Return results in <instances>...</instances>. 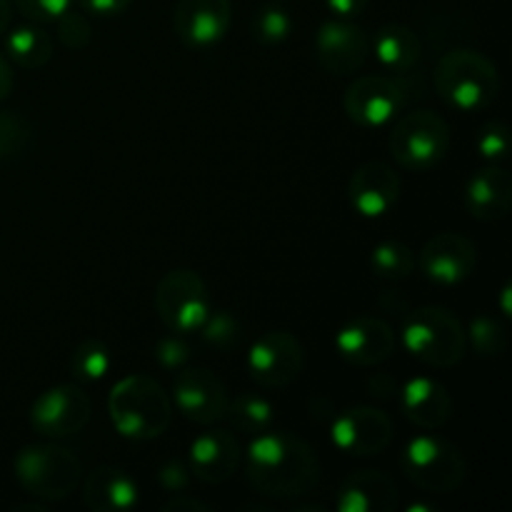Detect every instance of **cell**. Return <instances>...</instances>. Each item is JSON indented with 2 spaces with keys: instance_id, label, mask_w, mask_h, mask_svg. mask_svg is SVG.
<instances>
[{
  "instance_id": "d590c367",
  "label": "cell",
  "mask_w": 512,
  "mask_h": 512,
  "mask_svg": "<svg viewBox=\"0 0 512 512\" xmlns=\"http://www.w3.org/2000/svg\"><path fill=\"white\" fill-rule=\"evenodd\" d=\"M155 360L165 370H180L190 360V348L183 343V338L175 333L165 335L155 343Z\"/></svg>"
},
{
  "instance_id": "9a60e30c",
  "label": "cell",
  "mask_w": 512,
  "mask_h": 512,
  "mask_svg": "<svg viewBox=\"0 0 512 512\" xmlns=\"http://www.w3.org/2000/svg\"><path fill=\"white\" fill-rule=\"evenodd\" d=\"M478 248L460 233H438L423 245L418 255V268L435 285H460L475 273Z\"/></svg>"
},
{
  "instance_id": "60d3db41",
  "label": "cell",
  "mask_w": 512,
  "mask_h": 512,
  "mask_svg": "<svg viewBox=\"0 0 512 512\" xmlns=\"http://www.w3.org/2000/svg\"><path fill=\"white\" fill-rule=\"evenodd\" d=\"M13 85H15V75H13V65L5 55H0V103L13 93Z\"/></svg>"
},
{
  "instance_id": "8992f818",
  "label": "cell",
  "mask_w": 512,
  "mask_h": 512,
  "mask_svg": "<svg viewBox=\"0 0 512 512\" xmlns=\"http://www.w3.org/2000/svg\"><path fill=\"white\" fill-rule=\"evenodd\" d=\"M388 145L400 168L425 173L443 163L453 145V135L448 123L433 110H410L395 118Z\"/></svg>"
},
{
  "instance_id": "f6af8a7d",
  "label": "cell",
  "mask_w": 512,
  "mask_h": 512,
  "mask_svg": "<svg viewBox=\"0 0 512 512\" xmlns=\"http://www.w3.org/2000/svg\"><path fill=\"white\" fill-rule=\"evenodd\" d=\"M438 508H435V505H420V503H413L408 508V512H435Z\"/></svg>"
},
{
  "instance_id": "4dcf8cb0",
  "label": "cell",
  "mask_w": 512,
  "mask_h": 512,
  "mask_svg": "<svg viewBox=\"0 0 512 512\" xmlns=\"http://www.w3.org/2000/svg\"><path fill=\"white\" fill-rule=\"evenodd\" d=\"M468 340L473 343L475 353L480 358H498V355L505 353V345H508V335H505V328L500 320H495L493 315H475L470 320L468 330H465Z\"/></svg>"
},
{
  "instance_id": "5b68a950",
  "label": "cell",
  "mask_w": 512,
  "mask_h": 512,
  "mask_svg": "<svg viewBox=\"0 0 512 512\" xmlns=\"http://www.w3.org/2000/svg\"><path fill=\"white\" fill-rule=\"evenodd\" d=\"M20 488L45 503H60L70 498L83 483V465L60 445H25L13 460Z\"/></svg>"
},
{
  "instance_id": "d6986e66",
  "label": "cell",
  "mask_w": 512,
  "mask_h": 512,
  "mask_svg": "<svg viewBox=\"0 0 512 512\" xmlns=\"http://www.w3.org/2000/svg\"><path fill=\"white\" fill-rule=\"evenodd\" d=\"M188 453L190 473L205 485L225 483L238 473L240 463H243V450H240L238 438L223 428L200 433L190 443Z\"/></svg>"
},
{
  "instance_id": "3957f363",
  "label": "cell",
  "mask_w": 512,
  "mask_h": 512,
  "mask_svg": "<svg viewBox=\"0 0 512 512\" xmlns=\"http://www.w3.org/2000/svg\"><path fill=\"white\" fill-rule=\"evenodd\" d=\"M435 90L450 108L478 113L495 103L500 93V73L480 50L455 48L438 60L433 73Z\"/></svg>"
},
{
  "instance_id": "52a82bcc",
  "label": "cell",
  "mask_w": 512,
  "mask_h": 512,
  "mask_svg": "<svg viewBox=\"0 0 512 512\" xmlns=\"http://www.w3.org/2000/svg\"><path fill=\"white\" fill-rule=\"evenodd\" d=\"M400 468L415 488L435 495L455 493L468 475V465L458 445L428 433L408 440L400 455Z\"/></svg>"
},
{
  "instance_id": "cb8c5ba5",
  "label": "cell",
  "mask_w": 512,
  "mask_h": 512,
  "mask_svg": "<svg viewBox=\"0 0 512 512\" xmlns=\"http://www.w3.org/2000/svg\"><path fill=\"white\" fill-rule=\"evenodd\" d=\"M370 53L393 75H410L423 58L418 33L403 23H388L370 38Z\"/></svg>"
},
{
  "instance_id": "ab89813d",
  "label": "cell",
  "mask_w": 512,
  "mask_h": 512,
  "mask_svg": "<svg viewBox=\"0 0 512 512\" xmlns=\"http://www.w3.org/2000/svg\"><path fill=\"white\" fill-rule=\"evenodd\" d=\"M163 510H165V512H180V510H188V512H193V510H198V512H210V510H213V505L203 503V500L188 498V495H183V493H175L173 498H170L168 503L163 505Z\"/></svg>"
},
{
  "instance_id": "74e56055",
  "label": "cell",
  "mask_w": 512,
  "mask_h": 512,
  "mask_svg": "<svg viewBox=\"0 0 512 512\" xmlns=\"http://www.w3.org/2000/svg\"><path fill=\"white\" fill-rule=\"evenodd\" d=\"M78 3L98 18H115V15H123L133 5V0H78Z\"/></svg>"
},
{
  "instance_id": "e0dca14e",
  "label": "cell",
  "mask_w": 512,
  "mask_h": 512,
  "mask_svg": "<svg viewBox=\"0 0 512 512\" xmlns=\"http://www.w3.org/2000/svg\"><path fill=\"white\" fill-rule=\"evenodd\" d=\"M233 18L230 0H178L173 30L188 48L205 50L225 38Z\"/></svg>"
},
{
  "instance_id": "8fae6325",
  "label": "cell",
  "mask_w": 512,
  "mask_h": 512,
  "mask_svg": "<svg viewBox=\"0 0 512 512\" xmlns=\"http://www.w3.org/2000/svg\"><path fill=\"white\" fill-rule=\"evenodd\" d=\"M393 433V418L373 405H355L343 410L330 423V443L350 458L380 455L393 443Z\"/></svg>"
},
{
  "instance_id": "8d00e7d4",
  "label": "cell",
  "mask_w": 512,
  "mask_h": 512,
  "mask_svg": "<svg viewBox=\"0 0 512 512\" xmlns=\"http://www.w3.org/2000/svg\"><path fill=\"white\" fill-rule=\"evenodd\" d=\"M158 483L163 485L168 493H180V490L188 488L190 468H185L180 460H168V463L158 470Z\"/></svg>"
},
{
  "instance_id": "44dd1931",
  "label": "cell",
  "mask_w": 512,
  "mask_h": 512,
  "mask_svg": "<svg viewBox=\"0 0 512 512\" xmlns=\"http://www.w3.org/2000/svg\"><path fill=\"white\" fill-rule=\"evenodd\" d=\"M398 508V485L380 470L348 475L335 495L338 512H393Z\"/></svg>"
},
{
  "instance_id": "7bdbcfd3",
  "label": "cell",
  "mask_w": 512,
  "mask_h": 512,
  "mask_svg": "<svg viewBox=\"0 0 512 512\" xmlns=\"http://www.w3.org/2000/svg\"><path fill=\"white\" fill-rule=\"evenodd\" d=\"M10 23V0H0V33H5Z\"/></svg>"
},
{
  "instance_id": "ba28073f",
  "label": "cell",
  "mask_w": 512,
  "mask_h": 512,
  "mask_svg": "<svg viewBox=\"0 0 512 512\" xmlns=\"http://www.w3.org/2000/svg\"><path fill=\"white\" fill-rule=\"evenodd\" d=\"M155 310L165 328L175 335L198 333L210 315L208 288L195 270L178 268L160 278L155 288Z\"/></svg>"
},
{
  "instance_id": "6da1fadb",
  "label": "cell",
  "mask_w": 512,
  "mask_h": 512,
  "mask_svg": "<svg viewBox=\"0 0 512 512\" xmlns=\"http://www.w3.org/2000/svg\"><path fill=\"white\" fill-rule=\"evenodd\" d=\"M248 483L258 493L280 500H298L320 483V460L315 450L288 430H263L245 450Z\"/></svg>"
},
{
  "instance_id": "9c48e42d",
  "label": "cell",
  "mask_w": 512,
  "mask_h": 512,
  "mask_svg": "<svg viewBox=\"0 0 512 512\" xmlns=\"http://www.w3.org/2000/svg\"><path fill=\"white\" fill-rule=\"evenodd\" d=\"M410 100V85L405 75H360L348 85L343 108L360 128H385L405 110Z\"/></svg>"
},
{
  "instance_id": "bcb514c9",
  "label": "cell",
  "mask_w": 512,
  "mask_h": 512,
  "mask_svg": "<svg viewBox=\"0 0 512 512\" xmlns=\"http://www.w3.org/2000/svg\"><path fill=\"white\" fill-rule=\"evenodd\" d=\"M273 3H283V0H273Z\"/></svg>"
},
{
  "instance_id": "b9f144b4",
  "label": "cell",
  "mask_w": 512,
  "mask_h": 512,
  "mask_svg": "<svg viewBox=\"0 0 512 512\" xmlns=\"http://www.w3.org/2000/svg\"><path fill=\"white\" fill-rule=\"evenodd\" d=\"M370 390H373L378 398H390V393L395 395V380H390L388 385H383V378H380V375H375V378L370 380Z\"/></svg>"
},
{
  "instance_id": "e575fe53",
  "label": "cell",
  "mask_w": 512,
  "mask_h": 512,
  "mask_svg": "<svg viewBox=\"0 0 512 512\" xmlns=\"http://www.w3.org/2000/svg\"><path fill=\"white\" fill-rule=\"evenodd\" d=\"M15 8L30 20V23H53L60 15H65L73 5V0H13Z\"/></svg>"
},
{
  "instance_id": "d6a6232c",
  "label": "cell",
  "mask_w": 512,
  "mask_h": 512,
  "mask_svg": "<svg viewBox=\"0 0 512 512\" xmlns=\"http://www.w3.org/2000/svg\"><path fill=\"white\" fill-rule=\"evenodd\" d=\"M478 153L483 155L488 163L498 165L508 158L510 150V130L503 120H488L478 133Z\"/></svg>"
},
{
  "instance_id": "ac0fdd59",
  "label": "cell",
  "mask_w": 512,
  "mask_h": 512,
  "mask_svg": "<svg viewBox=\"0 0 512 512\" xmlns=\"http://www.w3.org/2000/svg\"><path fill=\"white\" fill-rule=\"evenodd\" d=\"M403 180L395 173L393 165L365 163L350 175L348 180V200L363 218H383L398 205Z\"/></svg>"
},
{
  "instance_id": "603a6c76",
  "label": "cell",
  "mask_w": 512,
  "mask_h": 512,
  "mask_svg": "<svg viewBox=\"0 0 512 512\" xmlns=\"http://www.w3.org/2000/svg\"><path fill=\"white\" fill-rule=\"evenodd\" d=\"M138 498V483L113 465H100L83 483V503L93 512H128Z\"/></svg>"
},
{
  "instance_id": "7a4b0ae2",
  "label": "cell",
  "mask_w": 512,
  "mask_h": 512,
  "mask_svg": "<svg viewBox=\"0 0 512 512\" xmlns=\"http://www.w3.org/2000/svg\"><path fill=\"white\" fill-rule=\"evenodd\" d=\"M113 428L128 440H155L168 430L173 403L163 385L145 373L125 375L108 395Z\"/></svg>"
},
{
  "instance_id": "83f0119b",
  "label": "cell",
  "mask_w": 512,
  "mask_h": 512,
  "mask_svg": "<svg viewBox=\"0 0 512 512\" xmlns=\"http://www.w3.org/2000/svg\"><path fill=\"white\" fill-rule=\"evenodd\" d=\"M110 368H113L110 348L95 338L83 340L70 355V370L80 383H98L110 373Z\"/></svg>"
},
{
  "instance_id": "ee69618b",
  "label": "cell",
  "mask_w": 512,
  "mask_h": 512,
  "mask_svg": "<svg viewBox=\"0 0 512 512\" xmlns=\"http://www.w3.org/2000/svg\"><path fill=\"white\" fill-rule=\"evenodd\" d=\"M510 293H512L510 285H505V288L500 290V295H503V315H510Z\"/></svg>"
},
{
  "instance_id": "1f68e13d",
  "label": "cell",
  "mask_w": 512,
  "mask_h": 512,
  "mask_svg": "<svg viewBox=\"0 0 512 512\" xmlns=\"http://www.w3.org/2000/svg\"><path fill=\"white\" fill-rule=\"evenodd\" d=\"M200 338L208 345L218 350L233 348L240 340V320L233 313H225V310H210V315L205 318V323L200 325Z\"/></svg>"
},
{
  "instance_id": "836d02e7",
  "label": "cell",
  "mask_w": 512,
  "mask_h": 512,
  "mask_svg": "<svg viewBox=\"0 0 512 512\" xmlns=\"http://www.w3.org/2000/svg\"><path fill=\"white\" fill-rule=\"evenodd\" d=\"M55 23H58V38L65 48L83 50V48H88L90 40H93V28H90V23L85 15L68 10V13L60 15Z\"/></svg>"
},
{
  "instance_id": "7402d4cb",
  "label": "cell",
  "mask_w": 512,
  "mask_h": 512,
  "mask_svg": "<svg viewBox=\"0 0 512 512\" xmlns=\"http://www.w3.org/2000/svg\"><path fill=\"white\" fill-rule=\"evenodd\" d=\"M512 208V178L505 168L490 163L465 185V210L480 223L508 218Z\"/></svg>"
},
{
  "instance_id": "f35d334b",
  "label": "cell",
  "mask_w": 512,
  "mask_h": 512,
  "mask_svg": "<svg viewBox=\"0 0 512 512\" xmlns=\"http://www.w3.org/2000/svg\"><path fill=\"white\" fill-rule=\"evenodd\" d=\"M325 5H328V10L335 18L355 20L368 10L370 0H325Z\"/></svg>"
},
{
  "instance_id": "f546056e",
  "label": "cell",
  "mask_w": 512,
  "mask_h": 512,
  "mask_svg": "<svg viewBox=\"0 0 512 512\" xmlns=\"http://www.w3.org/2000/svg\"><path fill=\"white\" fill-rule=\"evenodd\" d=\"M293 18L285 8L280 5L268 3L263 8H258V13L250 20V30H253V38L263 45H280L290 38L293 33Z\"/></svg>"
},
{
  "instance_id": "2e32d148",
  "label": "cell",
  "mask_w": 512,
  "mask_h": 512,
  "mask_svg": "<svg viewBox=\"0 0 512 512\" xmlns=\"http://www.w3.org/2000/svg\"><path fill=\"white\" fill-rule=\"evenodd\" d=\"M335 350L355 368H373L395 353V333L375 315H355L335 333Z\"/></svg>"
},
{
  "instance_id": "7c38bea8",
  "label": "cell",
  "mask_w": 512,
  "mask_h": 512,
  "mask_svg": "<svg viewBox=\"0 0 512 512\" xmlns=\"http://www.w3.org/2000/svg\"><path fill=\"white\" fill-rule=\"evenodd\" d=\"M93 415L90 398L78 385H55L43 390L30 405V425L43 438H70L88 425Z\"/></svg>"
},
{
  "instance_id": "30bf717a",
  "label": "cell",
  "mask_w": 512,
  "mask_h": 512,
  "mask_svg": "<svg viewBox=\"0 0 512 512\" xmlns=\"http://www.w3.org/2000/svg\"><path fill=\"white\" fill-rule=\"evenodd\" d=\"M305 365V350L293 333L270 330L248 350V373L260 388L283 390L300 378Z\"/></svg>"
},
{
  "instance_id": "ffe728a7",
  "label": "cell",
  "mask_w": 512,
  "mask_h": 512,
  "mask_svg": "<svg viewBox=\"0 0 512 512\" xmlns=\"http://www.w3.org/2000/svg\"><path fill=\"white\" fill-rule=\"evenodd\" d=\"M400 410L420 430H438L453 418V395L433 378L408 380L400 390Z\"/></svg>"
},
{
  "instance_id": "484cf974",
  "label": "cell",
  "mask_w": 512,
  "mask_h": 512,
  "mask_svg": "<svg viewBox=\"0 0 512 512\" xmlns=\"http://www.w3.org/2000/svg\"><path fill=\"white\" fill-rule=\"evenodd\" d=\"M225 418H230L233 428L238 433L258 435L263 430L273 428L275 423V405L270 403L265 395L258 393H238L228 403V413Z\"/></svg>"
},
{
  "instance_id": "4316f807",
  "label": "cell",
  "mask_w": 512,
  "mask_h": 512,
  "mask_svg": "<svg viewBox=\"0 0 512 512\" xmlns=\"http://www.w3.org/2000/svg\"><path fill=\"white\" fill-rule=\"evenodd\" d=\"M370 268L383 280H405L418 268V258L400 240H383L370 253Z\"/></svg>"
},
{
  "instance_id": "d4e9b609",
  "label": "cell",
  "mask_w": 512,
  "mask_h": 512,
  "mask_svg": "<svg viewBox=\"0 0 512 512\" xmlns=\"http://www.w3.org/2000/svg\"><path fill=\"white\" fill-rule=\"evenodd\" d=\"M5 50H8V58L20 68H43L53 58V38L38 23L18 25L5 38Z\"/></svg>"
},
{
  "instance_id": "4fadbf2b",
  "label": "cell",
  "mask_w": 512,
  "mask_h": 512,
  "mask_svg": "<svg viewBox=\"0 0 512 512\" xmlns=\"http://www.w3.org/2000/svg\"><path fill=\"white\" fill-rule=\"evenodd\" d=\"M170 403L190 423L215 425L225 420L230 395L215 373L205 368H185L175 375Z\"/></svg>"
},
{
  "instance_id": "f1b7e54d",
  "label": "cell",
  "mask_w": 512,
  "mask_h": 512,
  "mask_svg": "<svg viewBox=\"0 0 512 512\" xmlns=\"http://www.w3.org/2000/svg\"><path fill=\"white\" fill-rule=\"evenodd\" d=\"M33 145V125L13 110H0V163L23 158Z\"/></svg>"
},
{
  "instance_id": "5bb4252c",
  "label": "cell",
  "mask_w": 512,
  "mask_h": 512,
  "mask_svg": "<svg viewBox=\"0 0 512 512\" xmlns=\"http://www.w3.org/2000/svg\"><path fill=\"white\" fill-rule=\"evenodd\" d=\"M370 35L355 20L333 18L315 35V60L330 75H353L368 63Z\"/></svg>"
},
{
  "instance_id": "277c9868",
  "label": "cell",
  "mask_w": 512,
  "mask_h": 512,
  "mask_svg": "<svg viewBox=\"0 0 512 512\" xmlns=\"http://www.w3.org/2000/svg\"><path fill=\"white\" fill-rule=\"evenodd\" d=\"M403 345L415 360L430 368H453L468 353L463 323L438 305L410 310L403 325Z\"/></svg>"
}]
</instances>
